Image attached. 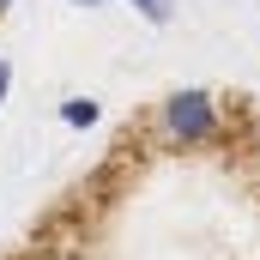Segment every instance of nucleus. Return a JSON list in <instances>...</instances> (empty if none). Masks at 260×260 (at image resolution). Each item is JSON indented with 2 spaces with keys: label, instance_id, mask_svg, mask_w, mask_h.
<instances>
[{
  "label": "nucleus",
  "instance_id": "nucleus-1",
  "mask_svg": "<svg viewBox=\"0 0 260 260\" xmlns=\"http://www.w3.org/2000/svg\"><path fill=\"white\" fill-rule=\"evenodd\" d=\"M157 127H164L170 145H206V139H218V127H224V109H218L212 91L188 85V91H170V97H164Z\"/></svg>",
  "mask_w": 260,
  "mask_h": 260
},
{
  "label": "nucleus",
  "instance_id": "nucleus-2",
  "mask_svg": "<svg viewBox=\"0 0 260 260\" xmlns=\"http://www.w3.org/2000/svg\"><path fill=\"white\" fill-rule=\"evenodd\" d=\"M97 115H103L97 97H67V103H61V121H67V127H97Z\"/></svg>",
  "mask_w": 260,
  "mask_h": 260
},
{
  "label": "nucleus",
  "instance_id": "nucleus-3",
  "mask_svg": "<svg viewBox=\"0 0 260 260\" xmlns=\"http://www.w3.org/2000/svg\"><path fill=\"white\" fill-rule=\"evenodd\" d=\"M127 6L145 18V24H170V18H176V0H127Z\"/></svg>",
  "mask_w": 260,
  "mask_h": 260
},
{
  "label": "nucleus",
  "instance_id": "nucleus-6",
  "mask_svg": "<svg viewBox=\"0 0 260 260\" xmlns=\"http://www.w3.org/2000/svg\"><path fill=\"white\" fill-rule=\"evenodd\" d=\"M6 12H12V0H0V18H6Z\"/></svg>",
  "mask_w": 260,
  "mask_h": 260
},
{
  "label": "nucleus",
  "instance_id": "nucleus-4",
  "mask_svg": "<svg viewBox=\"0 0 260 260\" xmlns=\"http://www.w3.org/2000/svg\"><path fill=\"white\" fill-rule=\"evenodd\" d=\"M6 91H12V61H0V103H6Z\"/></svg>",
  "mask_w": 260,
  "mask_h": 260
},
{
  "label": "nucleus",
  "instance_id": "nucleus-5",
  "mask_svg": "<svg viewBox=\"0 0 260 260\" xmlns=\"http://www.w3.org/2000/svg\"><path fill=\"white\" fill-rule=\"evenodd\" d=\"M67 6H109V0H67Z\"/></svg>",
  "mask_w": 260,
  "mask_h": 260
}]
</instances>
